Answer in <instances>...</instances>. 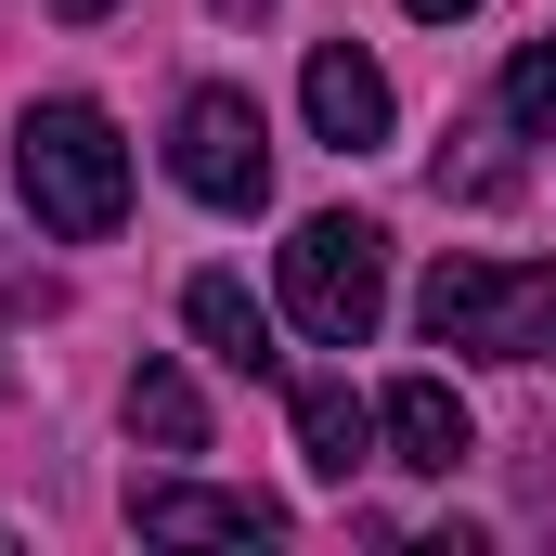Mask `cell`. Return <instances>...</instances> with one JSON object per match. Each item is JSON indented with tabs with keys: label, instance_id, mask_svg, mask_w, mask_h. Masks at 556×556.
<instances>
[{
	"label": "cell",
	"instance_id": "cell-4",
	"mask_svg": "<svg viewBox=\"0 0 556 556\" xmlns=\"http://www.w3.org/2000/svg\"><path fill=\"white\" fill-rule=\"evenodd\" d=\"M168 168H181V194L194 207H220V220H247L260 194H273V130H260V104L247 91H181V117H168Z\"/></svg>",
	"mask_w": 556,
	"mask_h": 556
},
{
	"label": "cell",
	"instance_id": "cell-10",
	"mask_svg": "<svg viewBox=\"0 0 556 556\" xmlns=\"http://www.w3.org/2000/svg\"><path fill=\"white\" fill-rule=\"evenodd\" d=\"M130 440H155V453H207V402H194L181 363H142V376H130Z\"/></svg>",
	"mask_w": 556,
	"mask_h": 556
},
{
	"label": "cell",
	"instance_id": "cell-5",
	"mask_svg": "<svg viewBox=\"0 0 556 556\" xmlns=\"http://www.w3.org/2000/svg\"><path fill=\"white\" fill-rule=\"evenodd\" d=\"M130 531L142 544H273L285 505L273 492H207V479H130Z\"/></svg>",
	"mask_w": 556,
	"mask_h": 556
},
{
	"label": "cell",
	"instance_id": "cell-6",
	"mask_svg": "<svg viewBox=\"0 0 556 556\" xmlns=\"http://www.w3.org/2000/svg\"><path fill=\"white\" fill-rule=\"evenodd\" d=\"M298 104H311V130L337 142V155H376L389 117H402V104H389V65H376V52H350V39H324V52H311Z\"/></svg>",
	"mask_w": 556,
	"mask_h": 556
},
{
	"label": "cell",
	"instance_id": "cell-11",
	"mask_svg": "<svg viewBox=\"0 0 556 556\" xmlns=\"http://www.w3.org/2000/svg\"><path fill=\"white\" fill-rule=\"evenodd\" d=\"M492 104H505L518 142H556V39H518V52H505V91H492Z\"/></svg>",
	"mask_w": 556,
	"mask_h": 556
},
{
	"label": "cell",
	"instance_id": "cell-7",
	"mask_svg": "<svg viewBox=\"0 0 556 556\" xmlns=\"http://www.w3.org/2000/svg\"><path fill=\"white\" fill-rule=\"evenodd\" d=\"M376 440H389V466H415V479H453V466L479 453V415L453 402V376H402V389L376 402Z\"/></svg>",
	"mask_w": 556,
	"mask_h": 556
},
{
	"label": "cell",
	"instance_id": "cell-12",
	"mask_svg": "<svg viewBox=\"0 0 556 556\" xmlns=\"http://www.w3.org/2000/svg\"><path fill=\"white\" fill-rule=\"evenodd\" d=\"M52 13H65V26H104V13H117V0H52Z\"/></svg>",
	"mask_w": 556,
	"mask_h": 556
},
{
	"label": "cell",
	"instance_id": "cell-2",
	"mask_svg": "<svg viewBox=\"0 0 556 556\" xmlns=\"http://www.w3.org/2000/svg\"><path fill=\"white\" fill-rule=\"evenodd\" d=\"M427 350H466V363H556V273L518 260H440L415 298Z\"/></svg>",
	"mask_w": 556,
	"mask_h": 556
},
{
	"label": "cell",
	"instance_id": "cell-8",
	"mask_svg": "<svg viewBox=\"0 0 556 556\" xmlns=\"http://www.w3.org/2000/svg\"><path fill=\"white\" fill-rule=\"evenodd\" d=\"M181 324H194V350L233 363V376H273V363H285V350H273V311H260L233 273H194V285H181Z\"/></svg>",
	"mask_w": 556,
	"mask_h": 556
},
{
	"label": "cell",
	"instance_id": "cell-13",
	"mask_svg": "<svg viewBox=\"0 0 556 556\" xmlns=\"http://www.w3.org/2000/svg\"><path fill=\"white\" fill-rule=\"evenodd\" d=\"M402 13H427V26H453V13H479V0H402Z\"/></svg>",
	"mask_w": 556,
	"mask_h": 556
},
{
	"label": "cell",
	"instance_id": "cell-3",
	"mask_svg": "<svg viewBox=\"0 0 556 556\" xmlns=\"http://www.w3.org/2000/svg\"><path fill=\"white\" fill-rule=\"evenodd\" d=\"M285 324H298L311 350H363V337L389 324V233L350 220V207L298 220V233H285Z\"/></svg>",
	"mask_w": 556,
	"mask_h": 556
},
{
	"label": "cell",
	"instance_id": "cell-9",
	"mask_svg": "<svg viewBox=\"0 0 556 556\" xmlns=\"http://www.w3.org/2000/svg\"><path fill=\"white\" fill-rule=\"evenodd\" d=\"M298 453H311V479H350L376 453V402H350L337 376H298Z\"/></svg>",
	"mask_w": 556,
	"mask_h": 556
},
{
	"label": "cell",
	"instance_id": "cell-1",
	"mask_svg": "<svg viewBox=\"0 0 556 556\" xmlns=\"http://www.w3.org/2000/svg\"><path fill=\"white\" fill-rule=\"evenodd\" d=\"M13 181H26L39 233H65V247H104V233L130 220V142H117L104 104H78V91L26 104V130H13Z\"/></svg>",
	"mask_w": 556,
	"mask_h": 556
}]
</instances>
